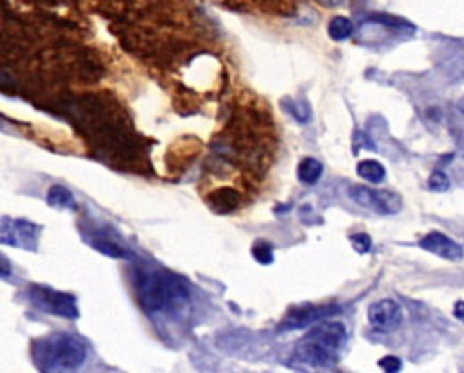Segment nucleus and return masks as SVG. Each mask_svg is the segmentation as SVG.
Returning <instances> with one entry per match:
<instances>
[{"instance_id": "8", "label": "nucleus", "mask_w": 464, "mask_h": 373, "mask_svg": "<svg viewBox=\"0 0 464 373\" xmlns=\"http://www.w3.org/2000/svg\"><path fill=\"white\" fill-rule=\"evenodd\" d=\"M368 321L377 331H392L403 321V310L392 299H381L368 308Z\"/></svg>"}, {"instance_id": "9", "label": "nucleus", "mask_w": 464, "mask_h": 373, "mask_svg": "<svg viewBox=\"0 0 464 373\" xmlns=\"http://www.w3.org/2000/svg\"><path fill=\"white\" fill-rule=\"evenodd\" d=\"M419 247L430 254L448 259V261H461L464 256V250L459 243H455L448 236L441 232H430L419 241Z\"/></svg>"}, {"instance_id": "23", "label": "nucleus", "mask_w": 464, "mask_h": 373, "mask_svg": "<svg viewBox=\"0 0 464 373\" xmlns=\"http://www.w3.org/2000/svg\"><path fill=\"white\" fill-rule=\"evenodd\" d=\"M8 275H11L10 263L6 261L4 257H0V277H8Z\"/></svg>"}, {"instance_id": "2", "label": "nucleus", "mask_w": 464, "mask_h": 373, "mask_svg": "<svg viewBox=\"0 0 464 373\" xmlns=\"http://www.w3.org/2000/svg\"><path fill=\"white\" fill-rule=\"evenodd\" d=\"M347 328L343 322L323 319V322L319 321L318 327L298 342L294 359L318 370L332 368L338 364L339 354L347 345Z\"/></svg>"}, {"instance_id": "25", "label": "nucleus", "mask_w": 464, "mask_h": 373, "mask_svg": "<svg viewBox=\"0 0 464 373\" xmlns=\"http://www.w3.org/2000/svg\"><path fill=\"white\" fill-rule=\"evenodd\" d=\"M457 107H459V111H461V112H463V114H464V98H463V100H461V102H459V103H457Z\"/></svg>"}, {"instance_id": "4", "label": "nucleus", "mask_w": 464, "mask_h": 373, "mask_svg": "<svg viewBox=\"0 0 464 373\" xmlns=\"http://www.w3.org/2000/svg\"><path fill=\"white\" fill-rule=\"evenodd\" d=\"M26 294H28L29 303L40 312L66 319L78 318V304H76V297L73 294L58 292L51 286L44 285H31Z\"/></svg>"}, {"instance_id": "3", "label": "nucleus", "mask_w": 464, "mask_h": 373, "mask_svg": "<svg viewBox=\"0 0 464 373\" xmlns=\"http://www.w3.org/2000/svg\"><path fill=\"white\" fill-rule=\"evenodd\" d=\"M31 359L40 372H71L87 359V348L76 336L51 333L33 340Z\"/></svg>"}, {"instance_id": "17", "label": "nucleus", "mask_w": 464, "mask_h": 373, "mask_svg": "<svg viewBox=\"0 0 464 373\" xmlns=\"http://www.w3.org/2000/svg\"><path fill=\"white\" fill-rule=\"evenodd\" d=\"M368 20L375 24H383V26H392L395 29H412V24L410 22L397 19V17H390V15H372V17H368Z\"/></svg>"}, {"instance_id": "6", "label": "nucleus", "mask_w": 464, "mask_h": 373, "mask_svg": "<svg viewBox=\"0 0 464 373\" xmlns=\"http://www.w3.org/2000/svg\"><path fill=\"white\" fill-rule=\"evenodd\" d=\"M42 227L28 220L0 218V245L37 252Z\"/></svg>"}, {"instance_id": "12", "label": "nucleus", "mask_w": 464, "mask_h": 373, "mask_svg": "<svg viewBox=\"0 0 464 373\" xmlns=\"http://www.w3.org/2000/svg\"><path fill=\"white\" fill-rule=\"evenodd\" d=\"M47 205L53 207V209H67V210H75L76 209V201L71 194L69 189L62 185H53L49 191H47L46 196Z\"/></svg>"}, {"instance_id": "16", "label": "nucleus", "mask_w": 464, "mask_h": 373, "mask_svg": "<svg viewBox=\"0 0 464 373\" xmlns=\"http://www.w3.org/2000/svg\"><path fill=\"white\" fill-rule=\"evenodd\" d=\"M252 256L256 257V261L261 263V265H270L274 261V252H272V247L265 241H258L252 247Z\"/></svg>"}, {"instance_id": "21", "label": "nucleus", "mask_w": 464, "mask_h": 373, "mask_svg": "<svg viewBox=\"0 0 464 373\" xmlns=\"http://www.w3.org/2000/svg\"><path fill=\"white\" fill-rule=\"evenodd\" d=\"M379 366L385 370V372H399V370H401V361H399L397 357L388 355V357L379 361Z\"/></svg>"}, {"instance_id": "20", "label": "nucleus", "mask_w": 464, "mask_h": 373, "mask_svg": "<svg viewBox=\"0 0 464 373\" xmlns=\"http://www.w3.org/2000/svg\"><path fill=\"white\" fill-rule=\"evenodd\" d=\"M15 89H17V82L11 75L4 73V71H0V91H4V93H13Z\"/></svg>"}, {"instance_id": "13", "label": "nucleus", "mask_w": 464, "mask_h": 373, "mask_svg": "<svg viewBox=\"0 0 464 373\" xmlns=\"http://www.w3.org/2000/svg\"><path fill=\"white\" fill-rule=\"evenodd\" d=\"M321 174H323V164L314 158L301 159V164L298 165V177L305 185H316Z\"/></svg>"}, {"instance_id": "22", "label": "nucleus", "mask_w": 464, "mask_h": 373, "mask_svg": "<svg viewBox=\"0 0 464 373\" xmlns=\"http://www.w3.org/2000/svg\"><path fill=\"white\" fill-rule=\"evenodd\" d=\"M454 315L459 319L461 322H464V301H457V303H455Z\"/></svg>"}, {"instance_id": "1", "label": "nucleus", "mask_w": 464, "mask_h": 373, "mask_svg": "<svg viewBox=\"0 0 464 373\" xmlns=\"http://www.w3.org/2000/svg\"><path fill=\"white\" fill-rule=\"evenodd\" d=\"M131 281L136 301L146 313L164 312L189 299V286L183 277L162 266L136 263Z\"/></svg>"}, {"instance_id": "14", "label": "nucleus", "mask_w": 464, "mask_h": 373, "mask_svg": "<svg viewBox=\"0 0 464 373\" xmlns=\"http://www.w3.org/2000/svg\"><path fill=\"white\" fill-rule=\"evenodd\" d=\"M357 174L366 180V182H370L372 185H379L386 176L385 167L379 164V162H375V159H365L361 164L357 165Z\"/></svg>"}, {"instance_id": "10", "label": "nucleus", "mask_w": 464, "mask_h": 373, "mask_svg": "<svg viewBox=\"0 0 464 373\" xmlns=\"http://www.w3.org/2000/svg\"><path fill=\"white\" fill-rule=\"evenodd\" d=\"M341 312V306L338 304H329V306H307V308H295L286 315L283 327L285 328H303L312 322H319L323 319L336 315Z\"/></svg>"}, {"instance_id": "18", "label": "nucleus", "mask_w": 464, "mask_h": 373, "mask_svg": "<svg viewBox=\"0 0 464 373\" xmlns=\"http://www.w3.org/2000/svg\"><path fill=\"white\" fill-rule=\"evenodd\" d=\"M428 189L433 192H445L450 189V180L441 171H433L431 176L428 177Z\"/></svg>"}, {"instance_id": "24", "label": "nucleus", "mask_w": 464, "mask_h": 373, "mask_svg": "<svg viewBox=\"0 0 464 373\" xmlns=\"http://www.w3.org/2000/svg\"><path fill=\"white\" fill-rule=\"evenodd\" d=\"M318 4L325 6V8H338V6H343L347 0H316Z\"/></svg>"}, {"instance_id": "19", "label": "nucleus", "mask_w": 464, "mask_h": 373, "mask_svg": "<svg viewBox=\"0 0 464 373\" xmlns=\"http://www.w3.org/2000/svg\"><path fill=\"white\" fill-rule=\"evenodd\" d=\"M350 243H352V247H354V250H357L359 254H366L372 250L370 236H366V234H363V232L350 236Z\"/></svg>"}, {"instance_id": "15", "label": "nucleus", "mask_w": 464, "mask_h": 373, "mask_svg": "<svg viewBox=\"0 0 464 373\" xmlns=\"http://www.w3.org/2000/svg\"><path fill=\"white\" fill-rule=\"evenodd\" d=\"M354 31V24L347 17H334L329 24V37L336 42L347 40Z\"/></svg>"}, {"instance_id": "7", "label": "nucleus", "mask_w": 464, "mask_h": 373, "mask_svg": "<svg viewBox=\"0 0 464 373\" xmlns=\"http://www.w3.org/2000/svg\"><path fill=\"white\" fill-rule=\"evenodd\" d=\"M348 196L354 203L361 205L363 209L374 210L377 214H395L403 205L401 198L394 192L377 191L365 185H352L348 189Z\"/></svg>"}, {"instance_id": "5", "label": "nucleus", "mask_w": 464, "mask_h": 373, "mask_svg": "<svg viewBox=\"0 0 464 373\" xmlns=\"http://www.w3.org/2000/svg\"><path fill=\"white\" fill-rule=\"evenodd\" d=\"M80 232H82L84 241L96 252L114 257V259H131V250L123 245L122 239L118 238L117 230L111 225L85 220L84 225H80Z\"/></svg>"}, {"instance_id": "11", "label": "nucleus", "mask_w": 464, "mask_h": 373, "mask_svg": "<svg viewBox=\"0 0 464 373\" xmlns=\"http://www.w3.org/2000/svg\"><path fill=\"white\" fill-rule=\"evenodd\" d=\"M207 205L218 214H230L243 205V192L236 186H218L205 196Z\"/></svg>"}]
</instances>
